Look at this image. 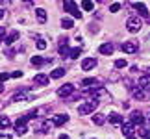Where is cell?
<instances>
[{
	"instance_id": "cell-1",
	"label": "cell",
	"mask_w": 150,
	"mask_h": 139,
	"mask_svg": "<svg viewBox=\"0 0 150 139\" xmlns=\"http://www.w3.org/2000/svg\"><path fill=\"white\" fill-rule=\"evenodd\" d=\"M87 95L91 96V100H96V102H106V104L111 102V95L104 87H95V89L87 91Z\"/></svg>"
},
{
	"instance_id": "cell-2",
	"label": "cell",
	"mask_w": 150,
	"mask_h": 139,
	"mask_svg": "<svg viewBox=\"0 0 150 139\" xmlns=\"http://www.w3.org/2000/svg\"><path fill=\"white\" fill-rule=\"evenodd\" d=\"M126 28H128V32L132 33H137L143 28V21H141V17H137V15H132L128 17V21H126Z\"/></svg>"
},
{
	"instance_id": "cell-3",
	"label": "cell",
	"mask_w": 150,
	"mask_h": 139,
	"mask_svg": "<svg viewBox=\"0 0 150 139\" xmlns=\"http://www.w3.org/2000/svg\"><path fill=\"white\" fill-rule=\"evenodd\" d=\"M96 106H98V102L89 98V100H85V102H82L78 106V113L80 115H89V113H93L95 109H96Z\"/></svg>"
},
{
	"instance_id": "cell-4",
	"label": "cell",
	"mask_w": 150,
	"mask_h": 139,
	"mask_svg": "<svg viewBox=\"0 0 150 139\" xmlns=\"http://www.w3.org/2000/svg\"><path fill=\"white\" fill-rule=\"evenodd\" d=\"M33 95L28 89H21V91H17L13 93V96H11V102H28V100H32Z\"/></svg>"
},
{
	"instance_id": "cell-5",
	"label": "cell",
	"mask_w": 150,
	"mask_h": 139,
	"mask_svg": "<svg viewBox=\"0 0 150 139\" xmlns=\"http://www.w3.org/2000/svg\"><path fill=\"white\" fill-rule=\"evenodd\" d=\"M13 128H15V134L17 135H24L26 134V132H28V119H26V115H24V117H19V119L15 121Z\"/></svg>"
},
{
	"instance_id": "cell-6",
	"label": "cell",
	"mask_w": 150,
	"mask_h": 139,
	"mask_svg": "<svg viewBox=\"0 0 150 139\" xmlns=\"http://www.w3.org/2000/svg\"><path fill=\"white\" fill-rule=\"evenodd\" d=\"M63 9L67 11V13H71L72 17H76V19H82V13H80V9H78V6L76 2H63Z\"/></svg>"
},
{
	"instance_id": "cell-7",
	"label": "cell",
	"mask_w": 150,
	"mask_h": 139,
	"mask_svg": "<svg viewBox=\"0 0 150 139\" xmlns=\"http://www.w3.org/2000/svg\"><path fill=\"white\" fill-rule=\"evenodd\" d=\"M137 87L143 89V93H146V96L150 98V76H141V80L137 82Z\"/></svg>"
},
{
	"instance_id": "cell-8",
	"label": "cell",
	"mask_w": 150,
	"mask_h": 139,
	"mask_svg": "<svg viewBox=\"0 0 150 139\" xmlns=\"http://www.w3.org/2000/svg\"><path fill=\"white\" fill-rule=\"evenodd\" d=\"M72 93H74V85H72V84H65V85H61V87L57 89V95H59L61 98L71 96Z\"/></svg>"
},
{
	"instance_id": "cell-9",
	"label": "cell",
	"mask_w": 150,
	"mask_h": 139,
	"mask_svg": "<svg viewBox=\"0 0 150 139\" xmlns=\"http://www.w3.org/2000/svg\"><path fill=\"white\" fill-rule=\"evenodd\" d=\"M130 123L134 126H141L143 123H145V117H143L141 111H132L130 113Z\"/></svg>"
},
{
	"instance_id": "cell-10",
	"label": "cell",
	"mask_w": 150,
	"mask_h": 139,
	"mask_svg": "<svg viewBox=\"0 0 150 139\" xmlns=\"http://www.w3.org/2000/svg\"><path fill=\"white\" fill-rule=\"evenodd\" d=\"M120 48H122L126 54H134V52H137L139 45H137V41H126V43L120 45Z\"/></svg>"
},
{
	"instance_id": "cell-11",
	"label": "cell",
	"mask_w": 150,
	"mask_h": 139,
	"mask_svg": "<svg viewBox=\"0 0 150 139\" xmlns=\"http://www.w3.org/2000/svg\"><path fill=\"white\" fill-rule=\"evenodd\" d=\"M132 8H134L141 17H148V8H146V4H143V2H134V4H132Z\"/></svg>"
},
{
	"instance_id": "cell-12",
	"label": "cell",
	"mask_w": 150,
	"mask_h": 139,
	"mask_svg": "<svg viewBox=\"0 0 150 139\" xmlns=\"http://www.w3.org/2000/svg\"><path fill=\"white\" fill-rule=\"evenodd\" d=\"M32 82L35 84V85H45V87H47L48 82H50V76H47V74H35Z\"/></svg>"
},
{
	"instance_id": "cell-13",
	"label": "cell",
	"mask_w": 150,
	"mask_h": 139,
	"mask_svg": "<svg viewBox=\"0 0 150 139\" xmlns=\"http://www.w3.org/2000/svg\"><path fill=\"white\" fill-rule=\"evenodd\" d=\"M67 121H69V115L67 113H57V115H54L52 123H54V126H61V124H65Z\"/></svg>"
},
{
	"instance_id": "cell-14",
	"label": "cell",
	"mask_w": 150,
	"mask_h": 139,
	"mask_svg": "<svg viewBox=\"0 0 150 139\" xmlns=\"http://www.w3.org/2000/svg\"><path fill=\"white\" fill-rule=\"evenodd\" d=\"M96 67V60L95 57H85V60L82 61V69L83 71H91V69Z\"/></svg>"
},
{
	"instance_id": "cell-15",
	"label": "cell",
	"mask_w": 150,
	"mask_h": 139,
	"mask_svg": "<svg viewBox=\"0 0 150 139\" xmlns=\"http://www.w3.org/2000/svg\"><path fill=\"white\" fill-rule=\"evenodd\" d=\"M113 50H115V46L111 43H104V45H100V48H98V52H100V54H104V56H111Z\"/></svg>"
},
{
	"instance_id": "cell-16",
	"label": "cell",
	"mask_w": 150,
	"mask_h": 139,
	"mask_svg": "<svg viewBox=\"0 0 150 139\" xmlns=\"http://www.w3.org/2000/svg\"><path fill=\"white\" fill-rule=\"evenodd\" d=\"M57 50H59V54H61L63 57H69L71 50H69V46H67V39H65V37H63L61 41H59V48H57Z\"/></svg>"
},
{
	"instance_id": "cell-17",
	"label": "cell",
	"mask_w": 150,
	"mask_h": 139,
	"mask_svg": "<svg viewBox=\"0 0 150 139\" xmlns=\"http://www.w3.org/2000/svg\"><path fill=\"white\" fill-rule=\"evenodd\" d=\"M50 60H47V57H41V56H32V60H30V63L33 67H41V65H45V63H48Z\"/></svg>"
},
{
	"instance_id": "cell-18",
	"label": "cell",
	"mask_w": 150,
	"mask_h": 139,
	"mask_svg": "<svg viewBox=\"0 0 150 139\" xmlns=\"http://www.w3.org/2000/svg\"><path fill=\"white\" fill-rule=\"evenodd\" d=\"M132 95H134L137 100H146V93H143V89H139L137 85H134V89H132Z\"/></svg>"
},
{
	"instance_id": "cell-19",
	"label": "cell",
	"mask_w": 150,
	"mask_h": 139,
	"mask_svg": "<svg viewBox=\"0 0 150 139\" xmlns=\"http://www.w3.org/2000/svg\"><path fill=\"white\" fill-rule=\"evenodd\" d=\"M120 130H122V134L128 137V135H132V132H134V124L132 123H122L120 124Z\"/></svg>"
},
{
	"instance_id": "cell-20",
	"label": "cell",
	"mask_w": 150,
	"mask_h": 139,
	"mask_svg": "<svg viewBox=\"0 0 150 139\" xmlns=\"http://www.w3.org/2000/svg\"><path fill=\"white\" fill-rule=\"evenodd\" d=\"M108 121H109L111 124H122V117H120L119 113H115V111H113V113H109Z\"/></svg>"
},
{
	"instance_id": "cell-21",
	"label": "cell",
	"mask_w": 150,
	"mask_h": 139,
	"mask_svg": "<svg viewBox=\"0 0 150 139\" xmlns=\"http://www.w3.org/2000/svg\"><path fill=\"white\" fill-rule=\"evenodd\" d=\"M106 119H108V117H106L104 113H95V115H93V123L98 124V126H102L104 123H106Z\"/></svg>"
},
{
	"instance_id": "cell-22",
	"label": "cell",
	"mask_w": 150,
	"mask_h": 139,
	"mask_svg": "<svg viewBox=\"0 0 150 139\" xmlns=\"http://www.w3.org/2000/svg\"><path fill=\"white\" fill-rule=\"evenodd\" d=\"M35 17H37V21L41 22V24H45V22H47V19H48V17H47V11H45V9H37V11H35Z\"/></svg>"
},
{
	"instance_id": "cell-23",
	"label": "cell",
	"mask_w": 150,
	"mask_h": 139,
	"mask_svg": "<svg viewBox=\"0 0 150 139\" xmlns=\"http://www.w3.org/2000/svg\"><path fill=\"white\" fill-rule=\"evenodd\" d=\"M52 126H54V123H52V121H45V123H43L41 126H39V130H41V132H43V134H48V132H50V128H52Z\"/></svg>"
},
{
	"instance_id": "cell-24",
	"label": "cell",
	"mask_w": 150,
	"mask_h": 139,
	"mask_svg": "<svg viewBox=\"0 0 150 139\" xmlns=\"http://www.w3.org/2000/svg\"><path fill=\"white\" fill-rule=\"evenodd\" d=\"M61 76H65V69H63V67L54 69V71H52V74H50V78H61Z\"/></svg>"
},
{
	"instance_id": "cell-25",
	"label": "cell",
	"mask_w": 150,
	"mask_h": 139,
	"mask_svg": "<svg viewBox=\"0 0 150 139\" xmlns=\"http://www.w3.org/2000/svg\"><path fill=\"white\" fill-rule=\"evenodd\" d=\"M17 39H19V32H13V33H9L8 37H6V45H13Z\"/></svg>"
},
{
	"instance_id": "cell-26",
	"label": "cell",
	"mask_w": 150,
	"mask_h": 139,
	"mask_svg": "<svg viewBox=\"0 0 150 139\" xmlns=\"http://www.w3.org/2000/svg\"><path fill=\"white\" fill-rule=\"evenodd\" d=\"M82 85H83V87H89V85H98V80H96V78H85V80H82Z\"/></svg>"
},
{
	"instance_id": "cell-27",
	"label": "cell",
	"mask_w": 150,
	"mask_h": 139,
	"mask_svg": "<svg viewBox=\"0 0 150 139\" xmlns=\"http://www.w3.org/2000/svg\"><path fill=\"white\" fill-rule=\"evenodd\" d=\"M9 119L8 117H6V115H0V128H2V130H6V128H9Z\"/></svg>"
},
{
	"instance_id": "cell-28",
	"label": "cell",
	"mask_w": 150,
	"mask_h": 139,
	"mask_svg": "<svg viewBox=\"0 0 150 139\" xmlns=\"http://www.w3.org/2000/svg\"><path fill=\"white\" fill-rule=\"evenodd\" d=\"M82 8H83L85 11H93V9H95V4L89 2V0H83V2H82Z\"/></svg>"
},
{
	"instance_id": "cell-29",
	"label": "cell",
	"mask_w": 150,
	"mask_h": 139,
	"mask_svg": "<svg viewBox=\"0 0 150 139\" xmlns=\"http://www.w3.org/2000/svg\"><path fill=\"white\" fill-rule=\"evenodd\" d=\"M120 8H122V4H120V2H113L111 6H109V11H111V13H117Z\"/></svg>"
},
{
	"instance_id": "cell-30",
	"label": "cell",
	"mask_w": 150,
	"mask_h": 139,
	"mask_svg": "<svg viewBox=\"0 0 150 139\" xmlns=\"http://www.w3.org/2000/svg\"><path fill=\"white\" fill-rule=\"evenodd\" d=\"M80 54H82V48H72L71 54H69V57H71V60H76Z\"/></svg>"
},
{
	"instance_id": "cell-31",
	"label": "cell",
	"mask_w": 150,
	"mask_h": 139,
	"mask_svg": "<svg viewBox=\"0 0 150 139\" xmlns=\"http://www.w3.org/2000/svg\"><path fill=\"white\" fill-rule=\"evenodd\" d=\"M61 26L63 28H72L74 22H72V19H61Z\"/></svg>"
},
{
	"instance_id": "cell-32",
	"label": "cell",
	"mask_w": 150,
	"mask_h": 139,
	"mask_svg": "<svg viewBox=\"0 0 150 139\" xmlns=\"http://www.w3.org/2000/svg\"><path fill=\"white\" fill-rule=\"evenodd\" d=\"M35 46L39 50H45L47 48V41H45V39H37V43H35Z\"/></svg>"
},
{
	"instance_id": "cell-33",
	"label": "cell",
	"mask_w": 150,
	"mask_h": 139,
	"mask_svg": "<svg viewBox=\"0 0 150 139\" xmlns=\"http://www.w3.org/2000/svg\"><path fill=\"white\" fill-rule=\"evenodd\" d=\"M115 67H117V69H124L126 67V60H117V61H115Z\"/></svg>"
},
{
	"instance_id": "cell-34",
	"label": "cell",
	"mask_w": 150,
	"mask_h": 139,
	"mask_svg": "<svg viewBox=\"0 0 150 139\" xmlns=\"http://www.w3.org/2000/svg\"><path fill=\"white\" fill-rule=\"evenodd\" d=\"M8 78H11L8 72H0V84H4V82H6V80H8Z\"/></svg>"
},
{
	"instance_id": "cell-35",
	"label": "cell",
	"mask_w": 150,
	"mask_h": 139,
	"mask_svg": "<svg viewBox=\"0 0 150 139\" xmlns=\"http://www.w3.org/2000/svg\"><path fill=\"white\" fill-rule=\"evenodd\" d=\"M9 76H11V78H21V76H22V72H21V71H15V72H11Z\"/></svg>"
},
{
	"instance_id": "cell-36",
	"label": "cell",
	"mask_w": 150,
	"mask_h": 139,
	"mask_svg": "<svg viewBox=\"0 0 150 139\" xmlns=\"http://www.w3.org/2000/svg\"><path fill=\"white\" fill-rule=\"evenodd\" d=\"M57 139H71V137H69V135H65V134H61V135L57 137Z\"/></svg>"
},
{
	"instance_id": "cell-37",
	"label": "cell",
	"mask_w": 150,
	"mask_h": 139,
	"mask_svg": "<svg viewBox=\"0 0 150 139\" xmlns=\"http://www.w3.org/2000/svg\"><path fill=\"white\" fill-rule=\"evenodd\" d=\"M6 33V28H0V35H4Z\"/></svg>"
},
{
	"instance_id": "cell-38",
	"label": "cell",
	"mask_w": 150,
	"mask_h": 139,
	"mask_svg": "<svg viewBox=\"0 0 150 139\" xmlns=\"http://www.w3.org/2000/svg\"><path fill=\"white\" fill-rule=\"evenodd\" d=\"M2 19H4V11L0 9V21H2Z\"/></svg>"
},
{
	"instance_id": "cell-39",
	"label": "cell",
	"mask_w": 150,
	"mask_h": 139,
	"mask_svg": "<svg viewBox=\"0 0 150 139\" xmlns=\"http://www.w3.org/2000/svg\"><path fill=\"white\" fill-rule=\"evenodd\" d=\"M146 139H150V130H146V135H145Z\"/></svg>"
},
{
	"instance_id": "cell-40",
	"label": "cell",
	"mask_w": 150,
	"mask_h": 139,
	"mask_svg": "<svg viewBox=\"0 0 150 139\" xmlns=\"http://www.w3.org/2000/svg\"><path fill=\"white\" fill-rule=\"evenodd\" d=\"M4 91V84H0V93H2Z\"/></svg>"
},
{
	"instance_id": "cell-41",
	"label": "cell",
	"mask_w": 150,
	"mask_h": 139,
	"mask_svg": "<svg viewBox=\"0 0 150 139\" xmlns=\"http://www.w3.org/2000/svg\"><path fill=\"white\" fill-rule=\"evenodd\" d=\"M126 139H135V135H128V137H126Z\"/></svg>"
},
{
	"instance_id": "cell-42",
	"label": "cell",
	"mask_w": 150,
	"mask_h": 139,
	"mask_svg": "<svg viewBox=\"0 0 150 139\" xmlns=\"http://www.w3.org/2000/svg\"><path fill=\"white\" fill-rule=\"evenodd\" d=\"M146 121H148V123H150V113H148V117H146Z\"/></svg>"
}]
</instances>
